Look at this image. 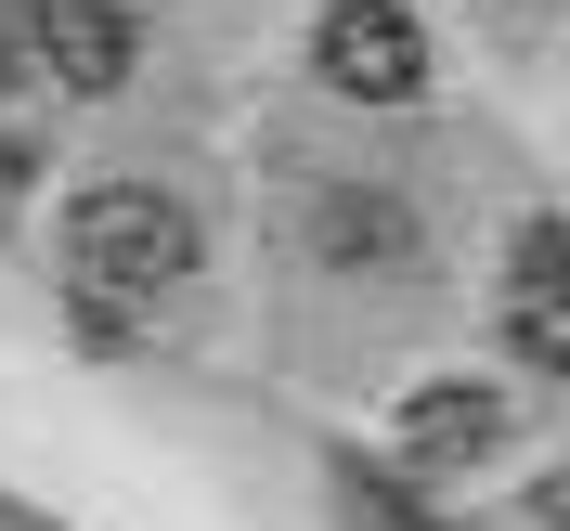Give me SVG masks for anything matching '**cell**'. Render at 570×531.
<instances>
[{"label": "cell", "instance_id": "4", "mask_svg": "<svg viewBox=\"0 0 570 531\" xmlns=\"http://www.w3.org/2000/svg\"><path fill=\"white\" fill-rule=\"evenodd\" d=\"M39 66L66 91H117L130 78V0H39Z\"/></svg>", "mask_w": 570, "mask_h": 531}, {"label": "cell", "instance_id": "3", "mask_svg": "<svg viewBox=\"0 0 570 531\" xmlns=\"http://www.w3.org/2000/svg\"><path fill=\"white\" fill-rule=\"evenodd\" d=\"M505 337H519V363H558L570 376V234L558 220H532L519 259H505Z\"/></svg>", "mask_w": 570, "mask_h": 531}, {"label": "cell", "instance_id": "6", "mask_svg": "<svg viewBox=\"0 0 570 531\" xmlns=\"http://www.w3.org/2000/svg\"><path fill=\"white\" fill-rule=\"evenodd\" d=\"M39 78V0H0V91Z\"/></svg>", "mask_w": 570, "mask_h": 531}, {"label": "cell", "instance_id": "1", "mask_svg": "<svg viewBox=\"0 0 570 531\" xmlns=\"http://www.w3.org/2000/svg\"><path fill=\"white\" fill-rule=\"evenodd\" d=\"M181 273H195V208H181V195H156V181H91L66 208V285H78L91 324L156 312Z\"/></svg>", "mask_w": 570, "mask_h": 531}, {"label": "cell", "instance_id": "7", "mask_svg": "<svg viewBox=\"0 0 570 531\" xmlns=\"http://www.w3.org/2000/svg\"><path fill=\"white\" fill-rule=\"evenodd\" d=\"M13 195H27V156H13V142H0V220H13Z\"/></svg>", "mask_w": 570, "mask_h": 531}, {"label": "cell", "instance_id": "5", "mask_svg": "<svg viewBox=\"0 0 570 531\" xmlns=\"http://www.w3.org/2000/svg\"><path fill=\"white\" fill-rule=\"evenodd\" d=\"M493 441H505V402L466 390V376H441V390L402 402V454L415 466H466V454H493Z\"/></svg>", "mask_w": 570, "mask_h": 531}, {"label": "cell", "instance_id": "2", "mask_svg": "<svg viewBox=\"0 0 570 531\" xmlns=\"http://www.w3.org/2000/svg\"><path fill=\"white\" fill-rule=\"evenodd\" d=\"M312 66H324V91H351V105H402V91H428V27L402 0H337L312 27Z\"/></svg>", "mask_w": 570, "mask_h": 531}]
</instances>
